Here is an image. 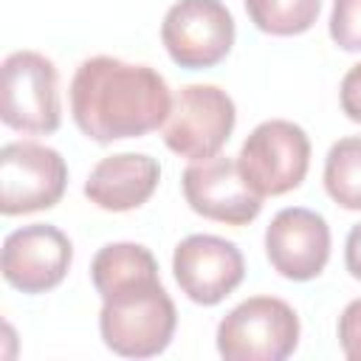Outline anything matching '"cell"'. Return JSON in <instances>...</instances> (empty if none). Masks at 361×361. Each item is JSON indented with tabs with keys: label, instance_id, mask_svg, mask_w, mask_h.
Here are the masks:
<instances>
[{
	"label": "cell",
	"instance_id": "1",
	"mask_svg": "<svg viewBox=\"0 0 361 361\" xmlns=\"http://www.w3.org/2000/svg\"><path fill=\"white\" fill-rule=\"evenodd\" d=\"M169 110V85L149 65L99 54L79 62L71 79V116L99 144L147 135L166 121Z\"/></svg>",
	"mask_w": 361,
	"mask_h": 361
},
{
	"label": "cell",
	"instance_id": "2",
	"mask_svg": "<svg viewBox=\"0 0 361 361\" xmlns=\"http://www.w3.org/2000/svg\"><path fill=\"white\" fill-rule=\"evenodd\" d=\"M178 310L161 276L124 285L102 299L99 333L107 350L124 358H152L175 336Z\"/></svg>",
	"mask_w": 361,
	"mask_h": 361
},
{
	"label": "cell",
	"instance_id": "3",
	"mask_svg": "<svg viewBox=\"0 0 361 361\" xmlns=\"http://www.w3.org/2000/svg\"><path fill=\"white\" fill-rule=\"evenodd\" d=\"M0 118L17 133L48 135L62 121L59 73L39 51H14L0 68Z\"/></svg>",
	"mask_w": 361,
	"mask_h": 361
},
{
	"label": "cell",
	"instance_id": "4",
	"mask_svg": "<svg viewBox=\"0 0 361 361\" xmlns=\"http://www.w3.org/2000/svg\"><path fill=\"white\" fill-rule=\"evenodd\" d=\"M299 344V316L276 296H251L217 324V353L226 361H282Z\"/></svg>",
	"mask_w": 361,
	"mask_h": 361
},
{
	"label": "cell",
	"instance_id": "5",
	"mask_svg": "<svg viewBox=\"0 0 361 361\" xmlns=\"http://www.w3.org/2000/svg\"><path fill=\"white\" fill-rule=\"evenodd\" d=\"M237 166L257 195H285L302 186L307 175L310 138L288 118H268L257 124L243 141Z\"/></svg>",
	"mask_w": 361,
	"mask_h": 361
},
{
	"label": "cell",
	"instance_id": "6",
	"mask_svg": "<svg viewBox=\"0 0 361 361\" xmlns=\"http://www.w3.org/2000/svg\"><path fill=\"white\" fill-rule=\"evenodd\" d=\"M237 124L234 99L217 85H183L164 121V144L189 161L217 155Z\"/></svg>",
	"mask_w": 361,
	"mask_h": 361
},
{
	"label": "cell",
	"instance_id": "7",
	"mask_svg": "<svg viewBox=\"0 0 361 361\" xmlns=\"http://www.w3.org/2000/svg\"><path fill=\"white\" fill-rule=\"evenodd\" d=\"M68 186L65 158L37 141H8L0 149V212L6 217L51 209Z\"/></svg>",
	"mask_w": 361,
	"mask_h": 361
},
{
	"label": "cell",
	"instance_id": "8",
	"mask_svg": "<svg viewBox=\"0 0 361 361\" xmlns=\"http://www.w3.org/2000/svg\"><path fill=\"white\" fill-rule=\"evenodd\" d=\"M234 17L220 0H178L161 23V42L169 59L189 71L214 68L234 45Z\"/></svg>",
	"mask_w": 361,
	"mask_h": 361
},
{
	"label": "cell",
	"instance_id": "9",
	"mask_svg": "<svg viewBox=\"0 0 361 361\" xmlns=\"http://www.w3.org/2000/svg\"><path fill=\"white\" fill-rule=\"evenodd\" d=\"M180 186L189 209L206 220L248 226L262 212V195L248 186L237 161L220 152L203 161H192L183 169Z\"/></svg>",
	"mask_w": 361,
	"mask_h": 361
},
{
	"label": "cell",
	"instance_id": "10",
	"mask_svg": "<svg viewBox=\"0 0 361 361\" xmlns=\"http://www.w3.org/2000/svg\"><path fill=\"white\" fill-rule=\"evenodd\" d=\"M73 262L68 234L51 223H31L14 228L3 240L0 268L3 279L23 293H45L56 288Z\"/></svg>",
	"mask_w": 361,
	"mask_h": 361
},
{
	"label": "cell",
	"instance_id": "11",
	"mask_svg": "<svg viewBox=\"0 0 361 361\" xmlns=\"http://www.w3.org/2000/svg\"><path fill=\"white\" fill-rule=\"evenodd\" d=\"M172 271L178 288L203 307L223 302L245 276L243 251L217 234H189L175 245Z\"/></svg>",
	"mask_w": 361,
	"mask_h": 361
},
{
	"label": "cell",
	"instance_id": "12",
	"mask_svg": "<svg viewBox=\"0 0 361 361\" xmlns=\"http://www.w3.org/2000/svg\"><path fill=\"white\" fill-rule=\"evenodd\" d=\"M265 254L279 276L293 282L316 279L330 259V226L313 209H279L265 228Z\"/></svg>",
	"mask_w": 361,
	"mask_h": 361
},
{
	"label": "cell",
	"instance_id": "13",
	"mask_svg": "<svg viewBox=\"0 0 361 361\" xmlns=\"http://www.w3.org/2000/svg\"><path fill=\"white\" fill-rule=\"evenodd\" d=\"M158 180H161V166L152 155L116 152L102 158L90 169L85 180V197L104 212H130L152 197Z\"/></svg>",
	"mask_w": 361,
	"mask_h": 361
},
{
	"label": "cell",
	"instance_id": "14",
	"mask_svg": "<svg viewBox=\"0 0 361 361\" xmlns=\"http://www.w3.org/2000/svg\"><path fill=\"white\" fill-rule=\"evenodd\" d=\"M152 276H158V262L152 251L141 243H107L96 251L90 262V279L102 299L124 285Z\"/></svg>",
	"mask_w": 361,
	"mask_h": 361
},
{
	"label": "cell",
	"instance_id": "15",
	"mask_svg": "<svg viewBox=\"0 0 361 361\" xmlns=\"http://www.w3.org/2000/svg\"><path fill=\"white\" fill-rule=\"evenodd\" d=\"M324 189L350 212H361V135L338 138L324 158Z\"/></svg>",
	"mask_w": 361,
	"mask_h": 361
},
{
	"label": "cell",
	"instance_id": "16",
	"mask_svg": "<svg viewBox=\"0 0 361 361\" xmlns=\"http://www.w3.org/2000/svg\"><path fill=\"white\" fill-rule=\"evenodd\" d=\"M243 3L251 23L274 37L305 34L322 11V0H243Z\"/></svg>",
	"mask_w": 361,
	"mask_h": 361
},
{
	"label": "cell",
	"instance_id": "17",
	"mask_svg": "<svg viewBox=\"0 0 361 361\" xmlns=\"http://www.w3.org/2000/svg\"><path fill=\"white\" fill-rule=\"evenodd\" d=\"M330 37L341 51H361V0H333Z\"/></svg>",
	"mask_w": 361,
	"mask_h": 361
},
{
	"label": "cell",
	"instance_id": "18",
	"mask_svg": "<svg viewBox=\"0 0 361 361\" xmlns=\"http://www.w3.org/2000/svg\"><path fill=\"white\" fill-rule=\"evenodd\" d=\"M338 344L350 361H361V299H353L338 316Z\"/></svg>",
	"mask_w": 361,
	"mask_h": 361
},
{
	"label": "cell",
	"instance_id": "19",
	"mask_svg": "<svg viewBox=\"0 0 361 361\" xmlns=\"http://www.w3.org/2000/svg\"><path fill=\"white\" fill-rule=\"evenodd\" d=\"M338 99H341V110L350 121H358L361 124V62H355L344 79H341V87H338Z\"/></svg>",
	"mask_w": 361,
	"mask_h": 361
},
{
	"label": "cell",
	"instance_id": "20",
	"mask_svg": "<svg viewBox=\"0 0 361 361\" xmlns=\"http://www.w3.org/2000/svg\"><path fill=\"white\" fill-rule=\"evenodd\" d=\"M344 265L355 279H361V223L353 226L344 240Z\"/></svg>",
	"mask_w": 361,
	"mask_h": 361
}]
</instances>
